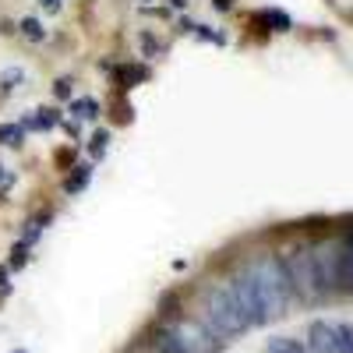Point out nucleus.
I'll return each mask as SVG.
<instances>
[{"label":"nucleus","instance_id":"obj_1","mask_svg":"<svg viewBox=\"0 0 353 353\" xmlns=\"http://www.w3.org/2000/svg\"><path fill=\"white\" fill-rule=\"evenodd\" d=\"M248 279L254 283L258 297L265 304V314L269 318H279L286 307H290V297H293V286H290V276H286V265L283 258L276 254H258L248 261Z\"/></svg>","mask_w":353,"mask_h":353},{"label":"nucleus","instance_id":"obj_2","mask_svg":"<svg viewBox=\"0 0 353 353\" xmlns=\"http://www.w3.org/2000/svg\"><path fill=\"white\" fill-rule=\"evenodd\" d=\"M205 325H209L219 339L226 336H241L244 329H251V321L237 301V290L233 283H216L205 293Z\"/></svg>","mask_w":353,"mask_h":353},{"label":"nucleus","instance_id":"obj_3","mask_svg":"<svg viewBox=\"0 0 353 353\" xmlns=\"http://www.w3.org/2000/svg\"><path fill=\"white\" fill-rule=\"evenodd\" d=\"M286 265V276L293 293H301L304 301H318L321 297V286H318V272H314V248H297L283 258Z\"/></svg>","mask_w":353,"mask_h":353},{"label":"nucleus","instance_id":"obj_4","mask_svg":"<svg viewBox=\"0 0 353 353\" xmlns=\"http://www.w3.org/2000/svg\"><path fill=\"white\" fill-rule=\"evenodd\" d=\"M170 332L184 346V353H216L219 350V336L209 325H201V321L176 318V321H170Z\"/></svg>","mask_w":353,"mask_h":353},{"label":"nucleus","instance_id":"obj_5","mask_svg":"<svg viewBox=\"0 0 353 353\" xmlns=\"http://www.w3.org/2000/svg\"><path fill=\"white\" fill-rule=\"evenodd\" d=\"M230 283H233V290H237V301H241L248 321H251V325H265V321H269V314H265V304H261V297H258L254 283L248 279V272H241L237 279H230Z\"/></svg>","mask_w":353,"mask_h":353},{"label":"nucleus","instance_id":"obj_6","mask_svg":"<svg viewBox=\"0 0 353 353\" xmlns=\"http://www.w3.org/2000/svg\"><path fill=\"white\" fill-rule=\"evenodd\" d=\"M307 346H311V353H339V325L314 321L307 329Z\"/></svg>","mask_w":353,"mask_h":353},{"label":"nucleus","instance_id":"obj_7","mask_svg":"<svg viewBox=\"0 0 353 353\" xmlns=\"http://www.w3.org/2000/svg\"><path fill=\"white\" fill-rule=\"evenodd\" d=\"M339 290H353V237L339 244Z\"/></svg>","mask_w":353,"mask_h":353},{"label":"nucleus","instance_id":"obj_8","mask_svg":"<svg viewBox=\"0 0 353 353\" xmlns=\"http://www.w3.org/2000/svg\"><path fill=\"white\" fill-rule=\"evenodd\" d=\"M57 121H61V113H57V110H36L32 117H25V121H21V128L28 131V128H32V131H50Z\"/></svg>","mask_w":353,"mask_h":353},{"label":"nucleus","instance_id":"obj_9","mask_svg":"<svg viewBox=\"0 0 353 353\" xmlns=\"http://www.w3.org/2000/svg\"><path fill=\"white\" fill-rule=\"evenodd\" d=\"M88 181H92V166L81 163V166H74V173L64 181V191H68V194H78V191H85Z\"/></svg>","mask_w":353,"mask_h":353},{"label":"nucleus","instance_id":"obj_10","mask_svg":"<svg viewBox=\"0 0 353 353\" xmlns=\"http://www.w3.org/2000/svg\"><path fill=\"white\" fill-rule=\"evenodd\" d=\"M71 113H74V121H96V117H99V103H96L92 96L74 99V103H71Z\"/></svg>","mask_w":353,"mask_h":353},{"label":"nucleus","instance_id":"obj_11","mask_svg":"<svg viewBox=\"0 0 353 353\" xmlns=\"http://www.w3.org/2000/svg\"><path fill=\"white\" fill-rule=\"evenodd\" d=\"M25 141V128L21 124H0V145H8V149H21Z\"/></svg>","mask_w":353,"mask_h":353},{"label":"nucleus","instance_id":"obj_12","mask_svg":"<svg viewBox=\"0 0 353 353\" xmlns=\"http://www.w3.org/2000/svg\"><path fill=\"white\" fill-rule=\"evenodd\" d=\"M18 28H21V36H25L28 43H43V39H46V28H43L36 18H21Z\"/></svg>","mask_w":353,"mask_h":353},{"label":"nucleus","instance_id":"obj_13","mask_svg":"<svg viewBox=\"0 0 353 353\" xmlns=\"http://www.w3.org/2000/svg\"><path fill=\"white\" fill-rule=\"evenodd\" d=\"M117 78L124 81V88L138 85L141 78H149V68H117Z\"/></svg>","mask_w":353,"mask_h":353},{"label":"nucleus","instance_id":"obj_14","mask_svg":"<svg viewBox=\"0 0 353 353\" xmlns=\"http://www.w3.org/2000/svg\"><path fill=\"white\" fill-rule=\"evenodd\" d=\"M265 353H307V350H304L297 339H272Z\"/></svg>","mask_w":353,"mask_h":353},{"label":"nucleus","instance_id":"obj_15","mask_svg":"<svg viewBox=\"0 0 353 353\" xmlns=\"http://www.w3.org/2000/svg\"><path fill=\"white\" fill-rule=\"evenodd\" d=\"M21 78H25V71H21V68H8L4 74H0V92H11V88H14Z\"/></svg>","mask_w":353,"mask_h":353},{"label":"nucleus","instance_id":"obj_16","mask_svg":"<svg viewBox=\"0 0 353 353\" xmlns=\"http://www.w3.org/2000/svg\"><path fill=\"white\" fill-rule=\"evenodd\" d=\"M339 353H353V329L339 325Z\"/></svg>","mask_w":353,"mask_h":353},{"label":"nucleus","instance_id":"obj_17","mask_svg":"<svg viewBox=\"0 0 353 353\" xmlns=\"http://www.w3.org/2000/svg\"><path fill=\"white\" fill-rule=\"evenodd\" d=\"M106 141H110V134H106V131H96V134H92V152H96V156H103V152H106Z\"/></svg>","mask_w":353,"mask_h":353},{"label":"nucleus","instance_id":"obj_18","mask_svg":"<svg viewBox=\"0 0 353 353\" xmlns=\"http://www.w3.org/2000/svg\"><path fill=\"white\" fill-rule=\"evenodd\" d=\"M53 96L57 99H71V81H53Z\"/></svg>","mask_w":353,"mask_h":353},{"label":"nucleus","instance_id":"obj_19","mask_svg":"<svg viewBox=\"0 0 353 353\" xmlns=\"http://www.w3.org/2000/svg\"><path fill=\"white\" fill-rule=\"evenodd\" d=\"M11 184H14V176H11L4 166H0V191H4V188H11Z\"/></svg>","mask_w":353,"mask_h":353},{"label":"nucleus","instance_id":"obj_20","mask_svg":"<svg viewBox=\"0 0 353 353\" xmlns=\"http://www.w3.org/2000/svg\"><path fill=\"white\" fill-rule=\"evenodd\" d=\"M141 50H149V53H156V50H159V43H156L152 36H141Z\"/></svg>","mask_w":353,"mask_h":353},{"label":"nucleus","instance_id":"obj_21","mask_svg":"<svg viewBox=\"0 0 353 353\" xmlns=\"http://www.w3.org/2000/svg\"><path fill=\"white\" fill-rule=\"evenodd\" d=\"M14 265H25V244L14 248Z\"/></svg>","mask_w":353,"mask_h":353},{"label":"nucleus","instance_id":"obj_22","mask_svg":"<svg viewBox=\"0 0 353 353\" xmlns=\"http://www.w3.org/2000/svg\"><path fill=\"white\" fill-rule=\"evenodd\" d=\"M43 8L46 11H61V0H43Z\"/></svg>","mask_w":353,"mask_h":353},{"label":"nucleus","instance_id":"obj_23","mask_svg":"<svg viewBox=\"0 0 353 353\" xmlns=\"http://www.w3.org/2000/svg\"><path fill=\"white\" fill-rule=\"evenodd\" d=\"M18 353H25V350H18Z\"/></svg>","mask_w":353,"mask_h":353}]
</instances>
